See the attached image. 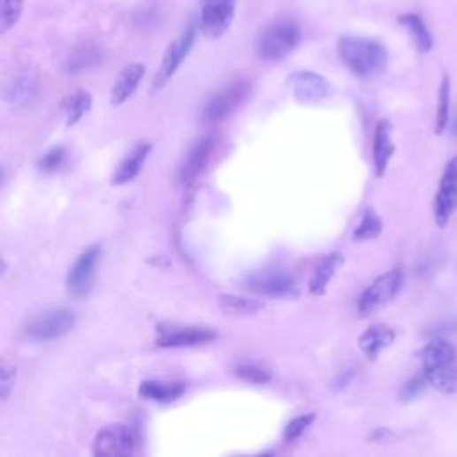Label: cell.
<instances>
[{"mask_svg":"<svg viewBox=\"0 0 457 457\" xmlns=\"http://www.w3.org/2000/svg\"><path fill=\"white\" fill-rule=\"evenodd\" d=\"M338 56L359 79H376L388 66L386 47L370 38L341 36L338 40Z\"/></svg>","mask_w":457,"mask_h":457,"instance_id":"6da1fadb","label":"cell"},{"mask_svg":"<svg viewBox=\"0 0 457 457\" xmlns=\"http://www.w3.org/2000/svg\"><path fill=\"white\" fill-rule=\"evenodd\" d=\"M427 383L443 395L457 393V348L446 339H432L422 352Z\"/></svg>","mask_w":457,"mask_h":457,"instance_id":"7a4b0ae2","label":"cell"},{"mask_svg":"<svg viewBox=\"0 0 457 457\" xmlns=\"http://www.w3.org/2000/svg\"><path fill=\"white\" fill-rule=\"evenodd\" d=\"M302 40L299 24L292 19H281L268 24L255 38V52L263 61H281L288 57Z\"/></svg>","mask_w":457,"mask_h":457,"instance_id":"3957f363","label":"cell"},{"mask_svg":"<svg viewBox=\"0 0 457 457\" xmlns=\"http://www.w3.org/2000/svg\"><path fill=\"white\" fill-rule=\"evenodd\" d=\"M77 324L73 311L57 308L34 313L24 325L26 338L33 341H54L66 336Z\"/></svg>","mask_w":457,"mask_h":457,"instance_id":"277c9868","label":"cell"},{"mask_svg":"<svg viewBox=\"0 0 457 457\" xmlns=\"http://www.w3.org/2000/svg\"><path fill=\"white\" fill-rule=\"evenodd\" d=\"M250 94H252V82L248 79L234 80L232 84L220 89L218 94H215L208 101L202 111V122L204 124L224 122L247 103Z\"/></svg>","mask_w":457,"mask_h":457,"instance_id":"5b68a950","label":"cell"},{"mask_svg":"<svg viewBox=\"0 0 457 457\" xmlns=\"http://www.w3.org/2000/svg\"><path fill=\"white\" fill-rule=\"evenodd\" d=\"M404 286V271L400 268H393L386 271L385 276L377 278L367 290L362 292L357 309L361 316H369L377 309L385 308L392 301L397 299Z\"/></svg>","mask_w":457,"mask_h":457,"instance_id":"8992f818","label":"cell"},{"mask_svg":"<svg viewBox=\"0 0 457 457\" xmlns=\"http://www.w3.org/2000/svg\"><path fill=\"white\" fill-rule=\"evenodd\" d=\"M218 338L217 331L201 325H177L163 324L157 327L156 345L163 348H185L208 345Z\"/></svg>","mask_w":457,"mask_h":457,"instance_id":"52a82bcc","label":"cell"},{"mask_svg":"<svg viewBox=\"0 0 457 457\" xmlns=\"http://www.w3.org/2000/svg\"><path fill=\"white\" fill-rule=\"evenodd\" d=\"M101 259V248L89 247L86 248L75 263L70 266L66 276V292L73 299H82L89 293L91 286H94L95 270Z\"/></svg>","mask_w":457,"mask_h":457,"instance_id":"ba28073f","label":"cell"},{"mask_svg":"<svg viewBox=\"0 0 457 457\" xmlns=\"http://www.w3.org/2000/svg\"><path fill=\"white\" fill-rule=\"evenodd\" d=\"M457 211V156H453L441 175L439 188L434 199V222L445 229Z\"/></svg>","mask_w":457,"mask_h":457,"instance_id":"9c48e42d","label":"cell"},{"mask_svg":"<svg viewBox=\"0 0 457 457\" xmlns=\"http://www.w3.org/2000/svg\"><path fill=\"white\" fill-rule=\"evenodd\" d=\"M236 17V0H202L201 33L209 40L222 38Z\"/></svg>","mask_w":457,"mask_h":457,"instance_id":"30bf717a","label":"cell"},{"mask_svg":"<svg viewBox=\"0 0 457 457\" xmlns=\"http://www.w3.org/2000/svg\"><path fill=\"white\" fill-rule=\"evenodd\" d=\"M195 40H197V27L190 26L173 43H170V47L166 49V52L163 56L161 66L154 77L152 91L161 89L175 75V72L179 70L182 61L190 56V52L195 45Z\"/></svg>","mask_w":457,"mask_h":457,"instance_id":"8fae6325","label":"cell"},{"mask_svg":"<svg viewBox=\"0 0 457 457\" xmlns=\"http://www.w3.org/2000/svg\"><path fill=\"white\" fill-rule=\"evenodd\" d=\"M136 448L134 432L122 423H113L99 430L94 439V455L111 457V455H131Z\"/></svg>","mask_w":457,"mask_h":457,"instance_id":"7c38bea8","label":"cell"},{"mask_svg":"<svg viewBox=\"0 0 457 457\" xmlns=\"http://www.w3.org/2000/svg\"><path fill=\"white\" fill-rule=\"evenodd\" d=\"M245 288L264 297H288L295 292V281L283 270H266L247 278Z\"/></svg>","mask_w":457,"mask_h":457,"instance_id":"4fadbf2b","label":"cell"},{"mask_svg":"<svg viewBox=\"0 0 457 457\" xmlns=\"http://www.w3.org/2000/svg\"><path fill=\"white\" fill-rule=\"evenodd\" d=\"M288 82L293 88L295 99L302 104H318L325 101L331 94L329 82L325 80V77H322L316 72H309V70L295 72L290 75Z\"/></svg>","mask_w":457,"mask_h":457,"instance_id":"5bb4252c","label":"cell"},{"mask_svg":"<svg viewBox=\"0 0 457 457\" xmlns=\"http://www.w3.org/2000/svg\"><path fill=\"white\" fill-rule=\"evenodd\" d=\"M215 147H217V138L215 136H206V138H201L199 141L194 143V147L190 149V152L187 154L185 161H182V164L179 168L180 185L188 187V185H192V182H195V179L208 166Z\"/></svg>","mask_w":457,"mask_h":457,"instance_id":"9a60e30c","label":"cell"},{"mask_svg":"<svg viewBox=\"0 0 457 457\" xmlns=\"http://www.w3.org/2000/svg\"><path fill=\"white\" fill-rule=\"evenodd\" d=\"M38 91V80L31 72H19L10 79L4 89V99L13 108H24L33 103Z\"/></svg>","mask_w":457,"mask_h":457,"instance_id":"2e32d148","label":"cell"},{"mask_svg":"<svg viewBox=\"0 0 457 457\" xmlns=\"http://www.w3.org/2000/svg\"><path fill=\"white\" fill-rule=\"evenodd\" d=\"M145 77V65L143 63H131L127 65L117 82L113 84V89H111V106H122L126 104L133 95L134 91L138 89L141 79Z\"/></svg>","mask_w":457,"mask_h":457,"instance_id":"e0dca14e","label":"cell"},{"mask_svg":"<svg viewBox=\"0 0 457 457\" xmlns=\"http://www.w3.org/2000/svg\"><path fill=\"white\" fill-rule=\"evenodd\" d=\"M345 263L343 254L339 252H331L325 254L318 259L315 270H313V278L309 281V292L313 295H324L327 292L329 283L332 281V278L336 276V270Z\"/></svg>","mask_w":457,"mask_h":457,"instance_id":"ac0fdd59","label":"cell"},{"mask_svg":"<svg viewBox=\"0 0 457 457\" xmlns=\"http://www.w3.org/2000/svg\"><path fill=\"white\" fill-rule=\"evenodd\" d=\"M152 150V145L150 143H140L133 149L131 154H127L124 157V161L118 164V168L115 170L113 173V179L111 182L115 187H122V185H127V182L134 180L141 170V166L145 164L149 154Z\"/></svg>","mask_w":457,"mask_h":457,"instance_id":"d6986e66","label":"cell"},{"mask_svg":"<svg viewBox=\"0 0 457 457\" xmlns=\"http://www.w3.org/2000/svg\"><path fill=\"white\" fill-rule=\"evenodd\" d=\"M187 386L177 381H143L140 385V397L150 402H159V404H170L175 402L185 395Z\"/></svg>","mask_w":457,"mask_h":457,"instance_id":"ffe728a7","label":"cell"},{"mask_svg":"<svg viewBox=\"0 0 457 457\" xmlns=\"http://www.w3.org/2000/svg\"><path fill=\"white\" fill-rule=\"evenodd\" d=\"M392 124L390 120H381L376 126V134H374V166H376V175L383 177L390 159L395 152V145L392 140Z\"/></svg>","mask_w":457,"mask_h":457,"instance_id":"44dd1931","label":"cell"},{"mask_svg":"<svg viewBox=\"0 0 457 457\" xmlns=\"http://www.w3.org/2000/svg\"><path fill=\"white\" fill-rule=\"evenodd\" d=\"M395 341V331L388 325H372L359 336V348L362 354L376 359L385 348H388Z\"/></svg>","mask_w":457,"mask_h":457,"instance_id":"7402d4cb","label":"cell"},{"mask_svg":"<svg viewBox=\"0 0 457 457\" xmlns=\"http://www.w3.org/2000/svg\"><path fill=\"white\" fill-rule=\"evenodd\" d=\"M101 63H103V49L94 43H82L70 52V56L65 63V70H66V73L75 75V73H82V72L95 68Z\"/></svg>","mask_w":457,"mask_h":457,"instance_id":"603a6c76","label":"cell"},{"mask_svg":"<svg viewBox=\"0 0 457 457\" xmlns=\"http://www.w3.org/2000/svg\"><path fill=\"white\" fill-rule=\"evenodd\" d=\"M91 104H94V99H91L89 91H75V94L68 95L63 103V113L66 118V126H75L79 124L91 110Z\"/></svg>","mask_w":457,"mask_h":457,"instance_id":"cb8c5ba5","label":"cell"},{"mask_svg":"<svg viewBox=\"0 0 457 457\" xmlns=\"http://www.w3.org/2000/svg\"><path fill=\"white\" fill-rule=\"evenodd\" d=\"M218 306L225 315H231V316H250L264 309V302L245 299L240 295H220Z\"/></svg>","mask_w":457,"mask_h":457,"instance_id":"d4e9b609","label":"cell"},{"mask_svg":"<svg viewBox=\"0 0 457 457\" xmlns=\"http://www.w3.org/2000/svg\"><path fill=\"white\" fill-rule=\"evenodd\" d=\"M399 24L402 27H406V31L409 33L411 40L415 42L416 49L420 52H429L432 49V36H430V31L427 29L425 22L415 15V13H406V15H400L399 17Z\"/></svg>","mask_w":457,"mask_h":457,"instance_id":"484cf974","label":"cell"},{"mask_svg":"<svg viewBox=\"0 0 457 457\" xmlns=\"http://www.w3.org/2000/svg\"><path fill=\"white\" fill-rule=\"evenodd\" d=\"M383 232V222L376 215L374 209H367L362 215L361 224L354 231V240L355 241H367V240H376Z\"/></svg>","mask_w":457,"mask_h":457,"instance_id":"4316f807","label":"cell"},{"mask_svg":"<svg viewBox=\"0 0 457 457\" xmlns=\"http://www.w3.org/2000/svg\"><path fill=\"white\" fill-rule=\"evenodd\" d=\"M450 122V79L445 75L439 86V101L436 111V134H443Z\"/></svg>","mask_w":457,"mask_h":457,"instance_id":"83f0119b","label":"cell"},{"mask_svg":"<svg viewBox=\"0 0 457 457\" xmlns=\"http://www.w3.org/2000/svg\"><path fill=\"white\" fill-rule=\"evenodd\" d=\"M24 11V0H0V33L6 34L15 27Z\"/></svg>","mask_w":457,"mask_h":457,"instance_id":"f1b7e54d","label":"cell"},{"mask_svg":"<svg viewBox=\"0 0 457 457\" xmlns=\"http://www.w3.org/2000/svg\"><path fill=\"white\" fill-rule=\"evenodd\" d=\"M234 376L250 385H268L271 381V372L261 367V364H254V362L240 364V367L234 369Z\"/></svg>","mask_w":457,"mask_h":457,"instance_id":"f546056e","label":"cell"},{"mask_svg":"<svg viewBox=\"0 0 457 457\" xmlns=\"http://www.w3.org/2000/svg\"><path fill=\"white\" fill-rule=\"evenodd\" d=\"M65 161H66V150L63 147H52L36 161V168L42 173H56L63 168Z\"/></svg>","mask_w":457,"mask_h":457,"instance_id":"4dcf8cb0","label":"cell"},{"mask_svg":"<svg viewBox=\"0 0 457 457\" xmlns=\"http://www.w3.org/2000/svg\"><path fill=\"white\" fill-rule=\"evenodd\" d=\"M316 420L315 413H306L301 416H295L285 429V439L286 441H295L301 436H304V432L313 425V422Z\"/></svg>","mask_w":457,"mask_h":457,"instance_id":"1f68e13d","label":"cell"},{"mask_svg":"<svg viewBox=\"0 0 457 457\" xmlns=\"http://www.w3.org/2000/svg\"><path fill=\"white\" fill-rule=\"evenodd\" d=\"M15 381H17V370L13 367H10L8 362H4L3 372H0V390H3V400L10 399Z\"/></svg>","mask_w":457,"mask_h":457,"instance_id":"d6a6232c","label":"cell"},{"mask_svg":"<svg viewBox=\"0 0 457 457\" xmlns=\"http://www.w3.org/2000/svg\"><path fill=\"white\" fill-rule=\"evenodd\" d=\"M425 385H429V383H427V379H425V376H423V379L416 377V379L409 381V383L404 386V390H402V399L411 400V399L418 397V395L425 390Z\"/></svg>","mask_w":457,"mask_h":457,"instance_id":"836d02e7","label":"cell"},{"mask_svg":"<svg viewBox=\"0 0 457 457\" xmlns=\"http://www.w3.org/2000/svg\"><path fill=\"white\" fill-rule=\"evenodd\" d=\"M452 133L457 136V117H455V120H453V129H452Z\"/></svg>","mask_w":457,"mask_h":457,"instance_id":"e575fe53","label":"cell"}]
</instances>
